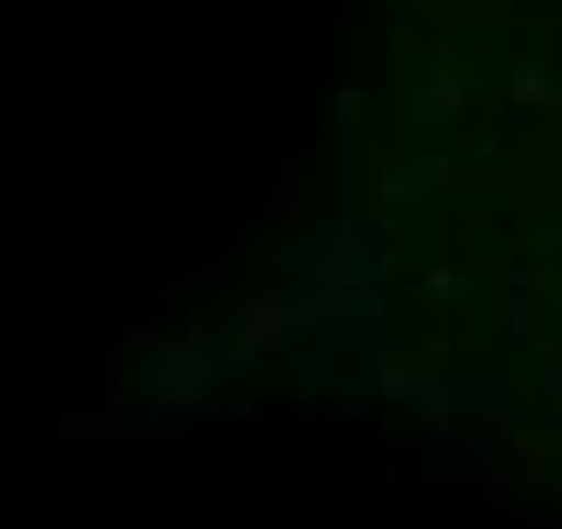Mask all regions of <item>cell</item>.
Returning <instances> with one entry per match:
<instances>
[{
  "label": "cell",
  "mask_w": 562,
  "mask_h": 529,
  "mask_svg": "<svg viewBox=\"0 0 562 529\" xmlns=\"http://www.w3.org/2000/svg\"><path fill=\"white\" fill-rule=\"evenodd\" d=\"M204 383H212V359L180 342V350H164V359H155L147 407H155V416H171V407H204Z\"/></svg>",
  "instance_id": "1"
},
{
  "label": "cell",
  "mask_w": 562,
  "mask_h": 529,
  "mask_svg": "<svg viewBox=\"0 0 562 529\" xmlns=\"http://www.w3.org/2000/svg\"><path fill=\"white\" fill-rule=\"evenodd\" d=\"M359 383L367 391H400V399H424V391H432V383H424V359H375Z\"/></svg>",
  "instance_id": "2"
},
{
  "label": "cell",
  "mask_w": 562,
  "mask_h": 529,
  "mask_svg": "<svg viewBox=\"0 0 562 529\" xmlns=\"http://www.w3.org/2000/svg\"><path fill=\"white\" fill-rule=\"evenodd\" d=\"M464 293H473V278H457V269H432V278H424V302H464Z\"/></svg>",
  "instance_id": "3"
},
{
  "label": "cell",
  "mask_w": 562,
  "mask_h": 529,
  "mask_svg": "<svg viewBox=\"0 0 562 529\" xmlns=\"http://www.w3.org/2000/svg\"><path fill=\"white\" fill-rule=\"evenodd\" d=\"M547 367H554V407H562V350H554V359H547Z\"/></svg>",
  "instance_id": "4"
}]
</instances>
